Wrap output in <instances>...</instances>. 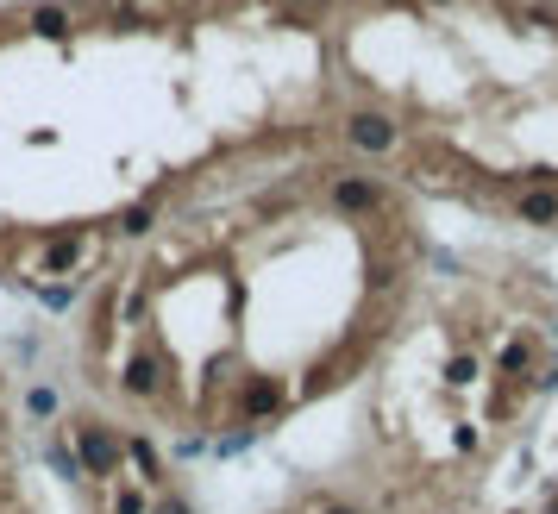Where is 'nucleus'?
I'll use <instances>...</instances> for the list:
<instances>
[{
	"instance_id": "f257e3e1",
	"label": "nucleus",
	"mask_w": 558,
	"mask_h": 514,
	"mask_svg": "<svg viewBox=\"0 0 558 514\" xmlns=\"http://www.w3.org/2000/svg\"><path fill=\"white\" fill-rule=\"evenodd\" d=\"M76 464H82V477H120V464H126V433H113V427H101V420H82L76 427Z\"/></svg>"
},
{
	"instance_id": "f03ea898",
	"label": "nucleus",
	"mask_w": 558,
	"mask_h": 514,
	"mask_svg": "<svg viewBox=\"0 0 558 514\" xmlns=\"http://www.w3.org/2000/svg\"><path fill=\"white\" fill-rule=\"evenodd\" d=\"M345 145L364 151V157H389L395 145H402V126H395L383 107H352L345 113Z\"/></svg>"
},
{
	"instance_id": "7ed1b4c3",
	"label": "nucleus",
	"mask_w": 558,
	"mask_h": 514,
	"mask_svg": "<svg viewBox=\"0 0 558 514\" xmlns=\"http://www.w3.org/2000/svg\"><path fill=\"white\" fill-rule=\"evenodd\" d=\"M327 201L339 207V214H377V207H383V182L377 176H333Z\"/></svg>"
},
{
	"instance_id": "20e7f679",
	"label": "nucleus",
	"mask_w": 558,
	"mask_h": 514,
	"mask_svg": "<svg viewBox=\"0 0 558 514\" xmlns=\"http://www.w3.org/2000/svg\"><path fill=\"white\" fill-rule=\"evenodd\" d=\"M126 464L138 471V489H145V496L170 489V477H164V452H157L151 433H126Z\"/></svg>"
},
{
	"instance_id": "39448f33",
	"label": "nucleus",
	"mask_w": 558,
	"mask_h": 514,
	"mask_svg": "<svg viewBox=\"0 0 558 514\" xmlns=\"http://www.w3.org/2000/svg\"><path fill=\"white\" fill-rule=\"evenodd\" d=\"M283 408H289L283 377H245V389H239V414L245 420H276Z\"/></svg>"
},
{
	"instance_id": "423d86ee",
	"label": "nucleus",
	"mask_w": 558,
	"mask_h": 514,
	"mask_svg": "<svg viewBox=\"0 0 558 514\" xmlns=\"http://www.w3.org/2000/svg\"><path fill=\"white\" fill-rule=\"evenodd\" d=\"M120 389L132 395V402H157V395H164V358H157V352H132L126 370H120Z\"/></svg>"
},
{
	"instance_id": "0eeeda50",
	"label": "nucleus",
	"mask_w": 558,
	"mask_h": 514,
	"mask_svg": "<svg viewBox=\"0 0 558 514\" xmlns=\"http://www.w3.org/2000/svg\"><path fill=\"white\" fill-rule=\"evenodd\" d=\"M515 220L521 226H558V189L552 182H533V189L515 195Z\"/></svg>"
},
{
	"instance_id": "6e6552de",
	"label": "nucleus",
	"mask_w": 558,
	"mask_h": 514,
	"mask_svg": "<svg viewBox=\"0 0 558 514\" xmlns=\"http://www.w3.org/2000/svg\"><path fill=\"white\" fill-rule=\"evenodd\" d=\"M533 358H540V339H527V333H521V339H508V345H502V358H496L502 383H521V389H527V383H533Z\"/></svg>"
},
{
	"instance_id": "1a4fd4ad",
	"label": "nucleus",
	"mask_w": 558,
	"mask_h": 514,
	"mask_svg": "<svg viewBox=\"0 0 558 514\" xmlns=\"http://www.w3.org/2000/svg\"><path fill=\"white\" fill-rule=\"evenodd\" d=\"M44 464H51V477H63V483H82V464H76V446H69L63 433H51V439H44Z\"/></svg>"
},
{
	"instance_id": "9d476101",
	"label": "nucleus",
	"mask_w": 558,
	"mask_h": 514,
	"mask_svg": "<svg viewBox=\"0 0 558 514\" xmlns=\"http://www.w3.org/2000/svg\"><path fill=\"white\" fill-rule=\"evenodd\" d=\"M76 264H82V232H63V239H51V245H44V270H51V276L76 270Z\"/></svg>"
},
{
	"instance_id": "9b49d317",
	"label": "nucleus",
	"mask_w": 558,
	"mask_h": 514,
	"mask_svg": "<svg viewBox=\"0 0 558 514\" xmlns=\"http://www.w3.org/2000/svg\"><path fill=\"white\" fill-rule=\"evenodd\" d=\"M113 226H120L126 239H151V226H157V201H132V207H126V214L113 220Z\"/></svg>"
},
{
	"instance_id": "f8f14e48",
	"label": "nucleus",
	"mask_w": 558,
	"mask_h": 514,
	"mask_svg": "<svg viewBox=\"0 0 558 514\" xmlns=\"http://www.w3.org/2000/svg\"><path fill=\"white\" fill-rule=\"evenodd\" d=\"M26 414H32V420H57V414H63L57 383H32V389H26Z\"/></svg>"
},
{
	"instance_id": "ddd939ff",
	"label": "nucleus",
	"mask_w": 558,
	"mask_h": 514,
	"mask_svg": "<svg viewBox=\"0 0 558 514\" xmlns=\"http://www.w3.org/2000/svg\"><path fill=\"white\" fill-rule=\"evenodd\" d=\"M76 289H82V283H69V276H57V283H38L32 295H38V308H51V314H63L69 301H76Z\"/></svg>"
},
{
	"instance_id": "4468645a",
	"label": "nucleus",
	"mask_w": 558,
	"mask_h": 514,
	"mask_svg": "<svg viewBox=\"0 0 558 514\" xmlns=\"http://www.w3.org/2000/svg\"><path fill=\"white\" fill-rule=\"evenodd\" d=\"M477 377H483L477 352H452V358H446V383H452V389H471Z\"/></svg>"
},
{
	"instance_id": "2eb2a0df",
	"label": "nucleus",
	"mask_w": 558,
	"mask_h": 514,
	"mask_svg": "<svg viewBox=\"0 0 558 514\" xmlns=\"http://www.w3.org/2000/svg\"><path fill=\"white\" fill-rule=\"evenodd\" d=\"M32 32L38 38H69V13L63 7H32Z\"/></svg>"
},
{
	"instance_id": "dca6fc26",
	"label": "nucleus",
	"mask_w": 558,
	"mask_h": 514,
	"mask_svg": "<svg viewBox=\"0 0 558 514\" xmlns=\"http://www.w3.org/2000/svg\"><path fill=\"white\" fill-rule=\"evenodd\" d=\"M107 514H151V496H145V489H113Z\"/></svg>"
},
{
	"instance_id": "f3484780",
	"label": "nucleus",
	"mask_w": 558,
	"mask_h": 514,
	"mask_svg": "<svg viewBox=\"0 0 558 514\" xmlns=\"http://www.w3.org/2000/svg\"><path fill=\"white\" fill-rule=\"evenodd\" d=\"M151 514H195V502L182 496V489H157V496H151Z\"/></svg>"
},
{
	"instance_id": "a211bd4d",
	"label": "nucleus",
	"mask_w": 558,
	"mask_h": 514,
	"mask_svg": "<svg viewBox=\"0 0 558 514\" xmlns=\"http://www.w3.org/2000/svg\"><path fill=\"white\" fill-rule=\"evenodd\" d=\"M145 308H151V283H132V295H126L120 320H126V326H138V320H145Z\"/></svg>"
},
{
	"instance_id": "6ab92c4d",
	"label": "nucleus",
	"mask_w": 558,
	"mask_h": 514,
	"mask_svg": "<svg viewBox=\"0 0 558 514\" xmlns=\"http://www.w3.org/2000/svg\"><path fill=\"white\" fill-rule=\"evenodd\" d=\"M245 446H258V427H239V433H226V439H220L214 452H220V458H239Z\"/></svg>"
},
{
	"instance_id": "aec40b11",
	"label": "nucleus",
	"mask_w": 558,
	"mask_h": 514,
	"mask_svg": "<svg viewBox=\"0 0 558 514\" xmlns=\"http://www.w3.org/2000/svg\"><path fill=\"white\" fill-rule=\"evenodd\" d=\"M521 26H533V32H558V7H521Z\"/></svg>"
},
{
	"instance_id": "412c9836",
	"label": "nucleus",
	"mask_w": 558,
	"mask_h": 514,
	"mask_svg": "<svg viewBox=\"0 0 558 514\" xmlns=\"http://www.w3.org/2000/svg\"><path fill=\"white\" fill-rule=\"evenodd\" d=\"M201 452H214V446H207L201 433H182V439H176V458H182V464H195Z\"/></svg>"
},
{
	"instance_id": "4be33fe9",
	"label": "nucleus",
	"mask_w": 558,
	"mask_h": 514,
	"mask_svg": "<svg viewBox=\"0 0 558 514\" xmlns=\"http://www.w3.org/2000/svg\"><path fill=\"white\" fill-rule=\"evenodd\" d=\"M320 514H364V508H352V502H327Z\"/></svg>"
},
{
	"instance_id": "5701e85b",
	"label": "nucleus",
	"mask_w": 558,
	"mask_h": 514,
	"mask_svg": "<svg viewBox=\"0 0 558 514\" xmlns=\"http://www.w3.org/2000/svg\"><path fill=\"white\" fill-rule=\"evenodd\" d=\"M546 514H558V496H552V502H546Z\"/></svg>"
},
{
	"instance_id": "b1692460",
	"label": "nucleus",
	"mask_w": 558,
	"mask_h": 514,
	"mask_svg": "<svg viewBox=\"0 0 558 514\" xmlns=\"http://www.w3.org/2000/svg\"><path fill=\"white\" fill-rule=\"evenodd\" d=\"M38 7H57V0H38Z\"/></svg>"
},
{
	"instance_id": "393cba45",
	"label": "nucleus",
	"mask_w": 558,
	"mask_h": 514,
	"mask_svg": "<svg viewBox=\"0 0 558 514\" xmlns=\"http://www.w3.org/2000/svg\"><path fill=\"white\" fill-rule=\"evenodd\" d=\"M301 7H308V0H301Z\"/></svg>"
},
{
	"instance_id": "a878e982",
	"label": "nucleus",
	"mask_w": 558,
	"mask_h": 514,
	"mask_svg": "<svg viewBox=\"0 0 558 514\" xmlns=\"http://www.w3.org/2000/svg\"><path fill=\"white\" fill-rule=\"evenodd\" d=\"M389 7H395V0H389Z\"/></svg>"
}]
</instances>
